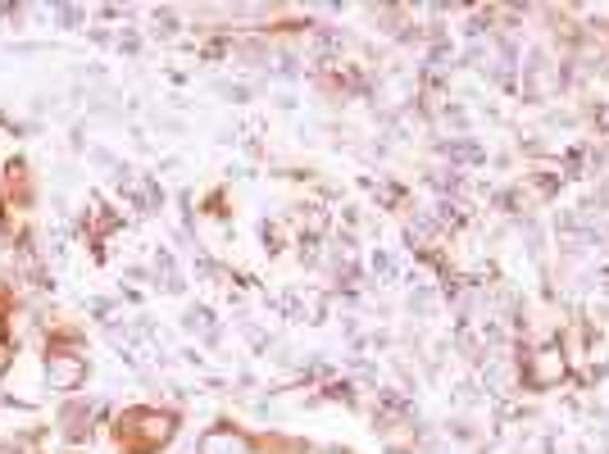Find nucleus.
<instances>
[{
  "label": "nucleus",
  "mask_w": 609,
  "mask_h": 454,
  "mask_svg": "<svg viewBox=\"0 0 609 454\" xmlns=\"http://www.w3.org/2000/svg\"><path fill=\"white\" fill-rule=\"evenodd\" d=\"M118 432L124 436H137L146 450H156L173 436V418L169 414H156V409H133L124 422H118Z\"/></svg>",
  "instance_id": "1"
},
{
  "label": "nucleus",
  "mask_w": 609,
  "mask_h": 454,
  "mask_svg": "<svg viewBox=\"0 0 609 454\" xmlns=\"http://www.w3.org/2000/svg\"><path fill=\"white\" fill-rule=\"evenodd\" d=\"M568 373V363H564V350L560 346H541L532 359H528V386L545 391V386H560Z\"/></svg>",
  "instance_id": "2"
},
{
  "label": "nucleus",
  "mask_w": 609,
  "mask_h": 454,
  "mask_svg": "<svg viewBox=\"0 0 609 454\" xmlns=\"http://www.w3.org/2000/svg\"><path fill=\"white\" fill-rule=\"evenodd\" d=\"M46 382H50L55 391H78V386L87 382V359L73 354V350L50 354V359H46Z\"/></svg>",
  "instance_id": "3"
},
{
  "label": "nucleus",
  "mask_w": 609,
  "mask_h": 454,
  "mask_svg": "<svg viewBox=\"0 0 609 454\" xmlns=\"http://www.w3.org/2000/svg\"><path fill=\"white\" fill-rule=\"evenodd\" d=\"M196 454H251V441L241 436V432L219 428V432H205V441H200Z\"/></svg>",
  "instance_id": "4"
}]
</instances>
